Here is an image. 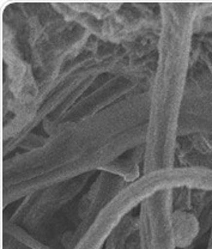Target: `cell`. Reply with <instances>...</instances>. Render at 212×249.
Masks as SVG:
<instances>
[{"mask_svg": "<svg viewBox=\"0 0 212 249\" xmlns=\"http://www.w3.org/2000/svg\"><path fill=\"white\" fill-rule=\"evenodd\" d=\"M192 209V189L179 187L173 189V211H187Z\"/></svg>", "mask_w": 212, "mask_h": 249, "instance_id": "14", "label": "cell"}, {"mask_svg": "<svg viewBox=\"0 0 212 249\" xmlns=\"http://www.w3.org/2000/svg\"><path fill=\"white\" fill-rule=\"evenodd\" d=\"M190 134L212 137V84H187L180 114L179 137Z\"/></svg>", "mask_w": 212, "mask_h": 249, "instance_id": "8", "label": "cell"}, {"mask_svg": "<svg viewBox=\"0 0 212 249\" xmlns=\"http://www.w3.org/2000/svg\"><path fill=\"white\" fill-rule=\"evenodd\" d=\"M2 232L7 233V235L12 236L14 238H16L18 242L22 243L23 246H25L29 249H63L60 247H55V246L48 245V243L43 242L42 240H40L38 237L34 236L33 233L24 229V228L19 227V225L14 224V223L10 222L9 219L2 217Z\"/></svg>", "mask_w": 212, "mask_h": 249, "instance_id": "13", "label": "cell"}, {"mask_svg": "<svg viewBox=\"0 0 212 249\" xmlns=\"http://www.w3.org/2000/svg\"><path fill=\"white\" fill-rule=\"evenodd\" d=\"M150 85L151 80L133 74L105 76L67 111L61 124L78 123L92 118L126 98L147 92Z\"/></svg>", "mask_w": 212, "mask_h": 249, "instance_id": "6", "label": "cell"}, {"mask_svg": "<svg viewBox=\"0 0 212 249\" xmlns=\"http://www.w3.org/2000/svg\"><path fill=\"white\" fill-rule=\"evenodd\" d=\"M59 14L81 24L94 37L114 45L134 43L161 31L159 4L115 2L114 7L102 19H92L70 9L66 2H53Z\"/></svg>", "mask_w": 212, "mask_h": 249, "instance_id": "4", "label": "cell"}, {"mask_svg": "<svg viewBox=\"0 0 212 249\" xmlns=\"http://www.w3.org/2000/svg\"><path fill=\"white\" fill-rule=\"evenodd\" d=\"M149 103V91L132 96L87 120L59 124L40 147L2 160V210L38 189L101 171L145 146Z\"/></svg>", "mask_w": 212, "mask_h": 249, "instance_id": "1", "label": "cell"}, {"mask_svg": "<svg viewBox=\"0 0 212 249\" xmlns=\"http://www.w3.org/2000/svg\"><path fill=\"white\" fill-rule=\"evenodd\" d=\"M144 152H145V146L137 147L119 157L118 160L110 162L102 170L120 176L127 183L134 182L143 175Z\"/></svg>", "mask_w": 212, "mask_h": 249, "instance_id": "11", "label": "cell"}, {"mask_svg": "<svg viewBox=\"0 0 212 249\" xmlns=\"http://www.w3.org/2000/svg\"><path fill=\"white\" fill-rule=\"evenodd\" d=\"M97 173H90L72 180L54 183L28 194L19 200L10 216L2 214V217L24 228L43 242L59 247L54 243L52 230L59 223V216L64 210L84 193L85 188Z\"/></svg>", "mask_w": 212, "mask_h": 249, "instance_id": "5", "label": "cell"}, {"mask_svg": "<svg viewBox=\"0 0 212 249\" xmlns=\"http://www.w3.org/2000/svg\"><path fill=\"white\" fill-rule=\"evenodd\" d=\"M177 167L212 170V137L205 134L181 136L177 144Z\"/></svg>", "mask_w": 212, "mask_h": 249, "instance_id": "9", "label": "cell"}, {"mask_svg": "<svg viewBox=\"0 0 212 249\" xmlns=\"http://www.w3.org/2000/svg\"><path fill=\"white\" fill-rule=\"evenodd\" d=\"M130 183L109 171L101 170L95 175L89 187L79 196L76 206L77 227L72 233L70 249L89 230L98 214L110 204Z\"/></svg>", "mask_w": 212, "mask_h": 249, "instance_id": "7", "label": "cell"}, {"mask_svg": "<svg viewBox=\"0 0 212 249\" xmlns=\"http://www.w3.org/2000/svg\"><path fill=\"white\" fill-rule=\"evenodd\" d=\"M212 245V225H211V230L210 232H209V241H208V247L209 246Z\"/></svg>", "mask_w": 212, "mask_h": 249, "instance_id": "15", "label": "cell"}, {"mask_svg": "<svg viewBox=\"0 0 212 249\" xmlns=\"http://www.w3.org/2000/svg\"><path fill=\"white\" fill-rule=\"evenodd\" d=\"M203 180L201 168L174 167L144 174L132 182L98 214L91 227L72 249H103L118 225L141 207L146 199L165 189L188 187L200 189Z\"/></svg>", "mask_w": 212, "mask_h": 249, "instance_id": "3", "label": "cell"}, {"mask_svg": "<svg viewBox=\"0 0 212 249\" xmlns=\"http://www.w3.org/2000/svg\"><path fill=\"white\" fill-rule=\"evenodd\" d=\"M173 230L177 247H191L200 233L198 218L187 211H173Z\"/></svg>", "mask_w": 212, "mask_h": 249, "instance_id": "12", "label": "cell"}, {"mask_svg": "<svg viewBox=\"0 0 212 249\" xmlns=\"http://www.w3.org/2000/svg\"><path fill=\"white\" fill-rule=\"evenodd\" d=\"M103 249H141L139 216L131 213L112 232Z\"/></svg>", "mask_w": 212, "mask_h": 249, "instance_id": "10", "label": "cell"}, {"mask_svg": "<svg viewBox=\"0 0 212 249\" xmlns=\"http://www.w3.org/2000/svg\"><path fill=\"white\" fill-rule=\"evenodd\" d=\"M199 4L162 2L157 64L149 90L144 174L177 167L179 121L191 69Z\"/></svg>", "mask_w": 212, "mask_h": 249, "instance_id": "2", "label": "cell"}, {"mask_svg": "<svg viewBox=\"0 0 212 249\" xmlns=\"http://www.w3.org/2000/svg\"><path fill=\"white\" fill-rule=\"evenodd\" d=\"M206 249H212V245H211V246H209V247L206 248Z\"/></svg>", "mask_w": 212, "mask_h": 249, "instance_id": "16", "label": "cell"}]
</instances>
